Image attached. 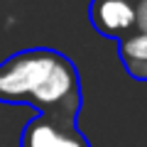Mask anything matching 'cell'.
I'll return each instance as SVG.
<instances>
[{"label":"cell","instance_id":"4","mask_svg":"<svg viewBox=\"0 0 147 147\" xmlns=\"http://www.w3.org/2000/svg\"><path fill=\"white\" fill-rule=\"evenodd\" d=\"M118 59L135 81H147V34H130L118 42Z\"/></svg>","mask_w":147,"mask_h":147},{"label":"cell","instance_id":"5","mask_svg":"<svg viewBox=\"0 0 147 147\" xmlns=\"http://www.w3.org/2000/svg\"><path fill=\"white\" fill-rule=\"evenodd\" d=\"M132 34H147V0H135V32Z\"/></svg>","mask_w":147,"mask_h":147},{"label":"cell","instance_id":"1","mask_svg":"<svg viewBox=\"0 0 147 147\" xmlns=\"http://www.w3.org/2000/svg\"><path fill=\"white\" fill-rule=\"evenodd\" d=\"M0 103H27L44 115L76 123L84 105L79 69L57 49L17 52L0 61Z\"/></svg>","mask_w":147,"mask_h":147},{"label":"cell","instance_id":"3","mask_svg":"<svg viewBox=\"0 0 147 147\" xmlns=\"http://www.w3.org/2000/svg\"><path fill=\"white\" fill-rule=\"evenodd\" d=\"M88 20L98 34L120 42L135 32V0H91Z\"/></svg>","mask_w":147,"mask_h":147},{"label":"cell","instance_id":"2","mask_svg":"<svg viewBox=\"0 0 147 147\" xmlns=\"http://www.w3.org/2000/svg\"><path fill=\"white\" fill-rule=\"evenodd\" d=\"M20 147H91V142L74 120H61L39 113L25 125Z\"/></svg>","mask_w":147,"mask_h":147}]
</instances>
